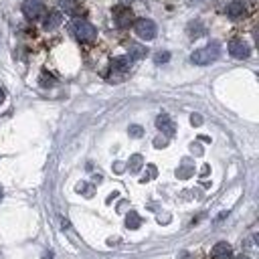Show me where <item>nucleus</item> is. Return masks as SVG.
Wrapping results in <instances>:
<instances>
[{"label":"nucleus","instance_id":"423d86ee","mask_svg":"<svg viewBox=\"0 0 259 259\" xmlns=\"http://www.w3.org/2000/svg\"><path fill=\"white\" fill-rule=\"evenodd\" d=\"M229 53H231V57H235V59H247L249 53H251V49H249V45H247L245 41L233 39V41L229 43Z\"/></svg>","mask_w":259,"mask_h":259},{"label":"nucleus","instance_id":"9d476101","mask_svg":"<svg viewBox=\"0 0 259 259\" xmlns=\"http://www.w3.org/2000/svg\"><path fill=\"white\" fill-rule=\"evenodd\" d=\"M227 17L233 19V21L245 17V5L241 3V0H233V3L227 5Z\"/></svg>","mask_w":259,"mask_h":259},{"label":"nucleus","instance_id":"6ab92c4d","mask_svg":"<svg viewBox=\"0 0 259 259\" xmlns=\"http://www.w3.org/2000/svg\"><path fill=\"white\" fill-rule=\"evenodd\" d=\"M53 83H55V79H53V77L49 75V79H47V75L43 73V77H41V85H43V87H47V85H53Z\"/></svg>","mask_w":259,"mask_h":259},{"label":"nucleus","instance_id":"f3484780","mask_svg":"<svg viewBox=\"0 0 259 259\" xmlns=\"http://www.w3.org/2000/svg\"><path fill=\"white\" fill-rule=\"evenodd\" d=\"M128 134H130L132 138H142V136H144V130H142V126H136V124H134V126L128 128Z\"/></svg>","mask_w":259,"mask_h":259},{"label":"nucleus","instance_id":"a211bd4d","mask_svg":"<svg viewBox=\"0 0 259 259\" xmlns=\"http://www.w3.org/2000/svg\"><path fill=\"white\" fill-rule=\"evenodd\" d=\"M190 174H192V168H190V166H182V168H178V172H176L178 178H188Z\"/></svg>","mask_w":259,"mask_h":259},{"label":"nucleus","instance_id":"1a4fd4ad","mask_svg":"<svg viewBox=\"0 0 259 259\" xmlns=\"http://www.w3.org/2000/svg\"><path fill=\"white\" fill-rule=\"evenodd\" d=\"M213 257L215 259H231L233 257V247L227 243V241H221V243H217L215 247H213Z\"/></svg>","mask_w":259,"mask_h":259},{"label":"nucleus","instance_id":"dca6fc26","mask_svg":"<svg viewBox=\"0 0 259 259\" xmlns=\"http://www.w3.org/2000/svg\"><path fill=\"white\" fill-rule=\"evenodd\" d=\"M168 61H170V53H168V51H162V53L154 55V63H156V65H162V63H168Z\"/></svg>","mask_w":259,"mask_h":259},{"label":"nucleus","instance_id":"f03ea898","mask_svg":"<svg viewBox=\"0 0 259 259\" xmlns=\"http://www.w3.org/2000/svg\"><path fill=\"white\" fill-rule=\"evenodd\" d=\"M71 31H73V35H75L81 43H91V41H95V37H97L95 27H93L91 23L83 21V19H75V21L71 23Z\"/></svg>","mask_w":259,"mask_h":259},{"label":"nucleus","instance_id":"4468645a","mask_svg":"<svg viewBox=\"0 0 259 259\" xmlns=\"http://www.w3.org/2000/svg\"><path fill=\"white\" fill-rule=\"evenodd\" d=\"M140 225H142V219H140V215H138V213H134V211H130V213L126 215V227L134 231V229H138Z\"/></svg>","mask_w":259,"mask_h":259},{"label":"nucleus","instance_id":"9b49d317","mask_svg":"<svg viewBox=\"0 0 259 259\" xmlns=\"http://www.w3.org/2000/svg\"><path fill=\"white\" fill-rule=\"evenodd\" d=\"M61 23H63V15H61L59 11H53V13H49V15H47V19H45L43 27H45V31H53V29H57Z\"/></svg>","mask_w":259,"mask_h":259},{"label":"nucleus","instance_id":"393cba45","mask_svg":"<svg viewBox=\"0 0 259 259\" xmlns=\"http://www.w3.org/2000/svg\"><path fill=\"white\" fill-rule=\"evenodd\" d=\"M0 200H3V186H0Z\"/></svg>","mask_w":259,"mask_h":259},{"label":"nucleus","instance_id":"412c9836","mask_svg":"<svg viewBox=\"0 0 259 259\" xmlns=\"http://www.w3.org/2000/svg\"><path fill=\"white\" fill-rule=\"evenodd\" d=\"M168 142H166V138H156V140H154V146H156V148H164Z\"/></svg>","mask_w":259,"mask_h":259},{"label":"nucleus","instance_id":"f8f14e48","mask_svg":"<svg viewBox=\"0 0 259 259\" xmlns=\"http://www.w3.org/2000/svg\"><path fill=\"white\" fill-rule=\"evenodd\" d=\"M59 5H61V9L67 13V15H73V17H77V15H81V7H79V0H59Z\"/></svg>","mask_w":259,"mask_h":259},{"label":"nucleus","instance_id":"f257e3e1","mask_svg":"<svg viewBox=\"0 0 259 259\" xmlns=\"http://www.w3.org/2000/svg\"><path fill=\"white\" fill-rule=\"evenodd\" d=\"M219 55H221V45L219 43H209L202 49H196L190 55V61L194 65H211L213 61L219 59Z\"/></svg>","mask_w":259,"mask_h":259},{"label":"nucleus","instance_id":"ddd939ff","mask_svg":"<svg viewBox=\"0 0 259 259\" xmlns=\"http://www.w3.org/2000/svg\"><path fill=\"white\" fill-rule=\"evenodd\" d=\"M128 57L132 59V61H138V59H144L146 57V49L142 47V45H136V43H132L130 45V51H128Z\"/></svg>","mask_w":259,"mask_h":259},{"label":"nucleus","instance_id":"4be33fe9","mask_svg":"<svg viewBox=\"0 0 259 259\" xmlns=\"http://www.w3.org/2000/svg\"><path fill=\"white\" fill-rule=\"evenodd\" d=\"M190 152H192V154H198V156H200V154H202V148H200L198 144H192V146H190Z\"/></svg>","mask_w":259,"mask_h":259},{"label":"nucleus","instance_id":"20e7f679","mask_svg":"<svg viewBox=\"0 0 259 259\" xmlns=\"http://www.w3.org/2000/svg\"><path fill=\"white\" fill-rule=\"evenodd\" d=\"M134 31H136V35H138L140 39H144V41H152L154 37H156V33H158L156 23L150 21V19H140V21H136V23H134Z\"/></svg>","mask_w":259,"mask_h":259},{"label":"nucleus","instance_id":"bb28decb","mask_svg":"<svg viewBox=\"0 0 259 259\" xmlns=\"http://www.w3.org/2000/svg\"><path fill=\"white\" fill-rule=\"evenodd\" d=\"M239 259H249V257H239Z\"/></svg>","mask_w":259,"mask_h":259},{"label":"nucleus","instance_id":"b1692460","mask_svg":"<svg viewBox=\"0 0 259 259\" xmlns=\"http://www.w3.org/2000/svg\"><path fill=\"white\" fill-rule=\"evenodd\" d=\"M3 101H5V91L0 89V103H3Z\"/></svg>","mask_w":259,"mask_h":259},{"label":"nucleus","instance_id":"0eeeda50","mask_svg":"<svg viewBox=\"0 0 259 259\" xmlns=\"http://www.w3.org/2000/svg\"><path fill=\"white\" fill-rule=\"evenodd\" d=\"M114 21H116V27L118 29H130V25L134 23V13L130 9H116L114 13Z\"/></svg>","mask_w":259,"mask_h":259},{"label":"nucleus","instance_id":"6e6552de","mask_svg":"<svg viewBox=\"0 0 259 259\" xmlns=\"http://www.w3.org/2000/svg\"><path fill=\"white\" fill-rule=\"evenodd\" d=\"M156 128H158L166 138H172V136H174V132H176V126L172 124V120H170L166 114H162V116H158V118H156Z\"/></svg>","mask_w":259,"mask_h":259},{"label":"nucleus","instance_id":"aec40b11","mask_svg":"<svg viewBox=\"0 0 259 259\" xmlns=\"http://www.w3.org/2000/svg\"><path fill=\"white\" fill-rule=\"evenodd\" d=\"M190 124H192V126H202V116L192 114V116H190Z\"/></svg>","mask_w":259,"mask_h":259},{"label":"nucleus","instance_id":"7ed1b4c3","mask_svg":"<svg viewBox=\"0 0 259 259\" xmlns=\"http://www.w3.org/2000/svg\"><path fill=\"white\" fill-rule=\"evenodd\" d=\"M110 69H112L110 81H112V83H120V81L126 77V73L132 69V59H130V57H116V59L112 61Z\"/></svg>","mask_w":259,"mask_h":259},{"label":"nucleus","instance_id":"5701e85b","mask_svg":"<svg viewBox=\"0 0 259 259\" xmlns=\"http://www.w3.org/2000/svg\"><path fill=\"white\" fill-rule=\"evenodd\" d=\"M43 259H53V251H47V255Z\"/></svg>","mask_w":259,"mask_h":259},{"label":"nucleus","instance_id":"a878e982","mask_svg":"<svg viewBox=\"0 0 259 259\" xmlns=\"http://www.w3.org/2000/svg\"><path fill=\"white\" fill-rule=\"evenodd\" d=\"M124 3H132V0H124Z\"/></svg>","mask_w":259,"mask_h":259},{"label":"nucleus","instance_id":"39448f33","mask_svg":"<svg viewBox=\"0 0 259 259\" xmlns=\"http://www.w3.org/2000/svg\"><path fill=\"white\" fill-rule=\"evenodd\" d=\"M23 15L29 19V21H37L45 15V3L43 0H25L23 3Z\"/></svg>","mask_w":259,"mask_h":259},{"label":"nucleus","instance_id":"2eb2a0df","mask_svg":"<svg viewBox=\"0 0 259 259\" xmlns=\"http://www.w3.org/2000/svg\"><path fill=\"white\" fill-rule=\"evenodd\" d=\"M142 164H144V158L140 156V154H134V156L130 158V162H128V168H130V172H140V168H142Z\"/></svg>","mask_w":259,"mask_h":259}]
</instances>
